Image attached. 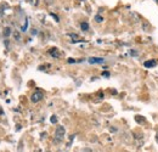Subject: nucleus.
I'll list each match as a JSON object with an SVG mask.
<instances>
[{
  "label": "nucleus",
  "mask_w": 158,
  "mask_h": 152,
  "mask_svg": "<svg viewBox=\"0 0 158 152\" xmlns=\"http://www.w3.org/2000/svg\"><path fill=\"white\" fill-rule=\"evenodd\" d=\"M64 134H66V130H64V128L63 127H57L56 128V132H55V140L59 142L61 141L62 139H63V136H64Z\"/></svg>",
  "instance_id": "obj_1"
},
{
  "label": "nucleus",
  "mask_w": 158,
  "mask_h": 152,
  "mask_svg": "<svg viewBox=\"0 0 158 152\" xmlns=\"http://www.w3.org/2000/svg\"><path fill=\"white\" fill-rule=\"evenodd\" d=\"M43 97H44L43 91L37 90L35 93H33V95H32V97H31V100H32V102H39L40 100H43Z\"/></svg>",
  "instance_id": "obj_2"
},
{
  "label": "nucleus",
  "mask_w": 158,
  "mask_h": 152,
  "mask_svg": "<svg viewBox=\"0 0 158 152\" xmlns=\"http://www.w3.org/2000/svg\"><path fill=\"white\" fill-rule=\"evenodd\" d=\"M88 61H89V63H103L105 62V60L102 57H90Z\"/></svg>",
  "instance_id": "obj_3"
},
{
  "label": "nucleus",
  "mask_w": 158,
  "mask_h": 152,
  "mask_svg": "<svg viewBox=\"0 0 158 152\" xmlns=\"http://www.w3.org/2000/svg\"><path fill=\"white\" fill-rule=\"evenodd\" d=\"M157 65V62L155 61V60H150V61H146L145 63H143V66L146 67V68H152V67H155Z\"/></svg>",
  "instance_id": "obj_4"
},
{
  "label": "nucleus",
  "mask_w": 158,
  "mask_h": 152,
  "mask_svg": "<svg viewBox=\"0 0 158 152\" xmlns=\"http://www.w3.org/2000/svg\"><path fill=\"white\" fill-rule=\"evenodd\" d=\"M49 53H50V55H51V56L55 57V58H59V57L61 56V54H60L59 50H57L56 48H52V49H51V50H50Z\"/></svg>",
  "instance_id": "obj_5"
},
{
  "label": "nucleus",
  "mask_w": 158,
  "mask_h": 152,
  "mask_svg": "<svg viewBox=\"0 0 158 152\" xmlns=\"http://www.w3.org/2000/svg\"><path fill=\"white\" fill-rule=\"evenodd\" d=\"M80 28H81L83 31H88V29H89V24H88L86 22H81V23H80Z\"/></svg>",
  "instance_id": "obj_6"
},
{
  "label": "nucleus",
  "mask_w": 158,
  "mask_h": 152,
  "mask_svg": "<svg viewBox=\"0 0 158 152\" xmlns=\"http://www.w3.org/2000/svg\"><path fill=\"white\" fill-rule=\"evenodd\" d=\"M10 33H11V29H10L9 27H6V28L4 29V37H6V38H7V37L10 36Z\"/></svg>",
  "instance_id": "obj_7"
},
{
  "label": "nucleus",
  "mask_w": 158,
  "mask_h": 152,
  "mask_svg": "<svg viewBox=\"0 0 158 152\" xmlns=\"http://www.w3.org/2000/svg\"><path fill=\"white\" fill-rule=\"evenodd\" d=\"M95 21L100 23V22H102V21H103V19H102V17H101L100 15H96V16H95Z\"/></svg>",
  "instance_id": "obj_8"
},
{
  "label": "nucleus",
  "mask_w": 158,
  "mask_h": 152,
  "mask_svg": "<svg viewBox=\"0 0 158 152\" xmlns=\"http://www.w3.org/2000/svg\"><path fill=\"white\" fill-rule=\"evenodd\" d=\"M50 120H51V123H56V122H57V118H56V116H52Z\"/></svg>",
  "instance_id": "obj_9"
},
{
  "label": "nucleus",
  "mask_w": 158,
  "mask_h": 152,
  "mask_svg": "<svg viewBox=\"0 0 158 152\" xmlns=\"http://www.w3.org/2000/svg\"><path fill=\"white\" fill-rule=\"evenodd\" d=\"M102 76H103V77H110V73H108V72H103V73H102Z\"/></svg>",
  "instance_id": "obj_10"
},
{
  "label": "nucleus",
  "mask_w": 158,
  "mask_h": 152,
  "mask_svg": "<svg viewBox=\"0 0 158 152\" xmlns=\"http://www.w3.org/2000/svg\"><path fill=\"white\" fill-rule=\"evenodd\" d=\"M0 114H2V110L1 108H0Z\"/></svg>",
  "instance_id": "obj_11"
}]
</instances>
